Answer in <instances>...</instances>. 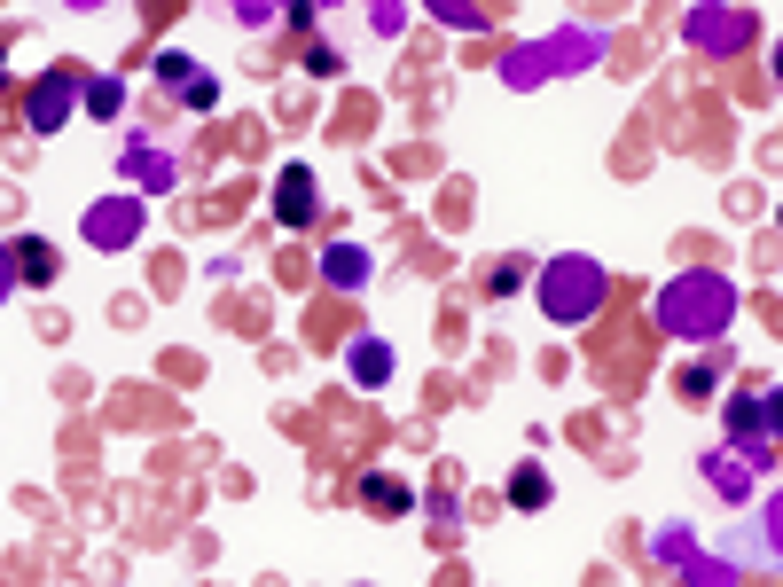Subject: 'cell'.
<instances>
[{"instance_id": "cell-4", "label": "cell", "mask_w": 783, "mask_h": 587, "mask_svg": "<svg viewBox=\"0 0 783 587\" xmlns=\"http://www.w3.org/2000/svg\"><path fill=\"white\" fill-rule=\"evenodd\" d=\"M55 102H71V94H63V87H55V79H47V87H40V102H32V118H40V134H47V126H55Z\"/></svg>"}, {"instance_id": "cell-2", "label": "cell", "mask_w": 783, "mask_h": 587, "mask_svg": "<svg viewBox=\"0 0 783 587\" xmlns=\"http://www.w3.org/2000/svg\"><path fill=\"white\" fill-rule=\"evenodd\" d=\"M509 501H517V509H541V501H549V478H541V470H517V478H509Z\"/></svg>"}, {"instance_id": "cell-1", "label": "cell", "mask_w": 783, "mask_h": 587, "mask_svg": "<svg viewBox=\"0 0 783 587\" xmlns=\"http://www.w3.org/2000/svg\"><path fill=\"white\" fill-rule=\"evenodd\" d=\"M306 188H314L306 173H290V181H282V220H290V227H306V212H314V196H306Z\"/></svg>"}, {"instance_id": "cell-3", "label": "cell", "mask_w": 783, "mask_h": 587, "mask_svg": "<svg viewBox=\"0 0 783 587\" xmlns=\"http://www.w3.org/2000/svg\"><path fill=\"white\" fill-rule=\"evenodd\" d=\"M16 251H24V259H16V267H24V282H47V274H55V259H47V243H40V235H24Z\"/></svg>"}]
</instances>
